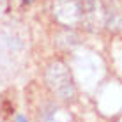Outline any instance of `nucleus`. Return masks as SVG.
Masks as SVG:
<instances>
[{
	"label": "nucleus",
	"instance_id": "obj_2",
	"mask_svg": "<svg viewBox=\"0 0 122 122\" xmlns=\"http://www.w3.org/2000/svg\"><path fill=\"white\" fill-rule=\"evenodd\" d=\"M16 122H27V119H25L23 115H18L16 117Z\"/></svg>",
	"mask_w": 122,
	"mask_h": 122
},
{
	"label": "nucleus",
	"instance_id": "obj_3",
	"mask_svg": "<svg viewBox=\"0 0 122 122\" xmlns=\"http://www.w3.org/2000/svg\"><path fill=\"white\" fill-rule=\"evenodd\" d=\"M23 2H25V4H30V2H32V0H23Z\"/></svg>",
	"mask_w": 122,
	"mask_h": 122
},
{
	"label": "nucleus",
	"instance_id": "obj_1",
	"mask_svg": "<svg viewBox=\"0 0 122 122\" xmlns=\"http://www.w3.org/2000/svg\"><path fill=\"white\" fill-rule=\"evenodd\" d=\"M46 81L60 99L69 101L74 97V85L67 67L62 62H51L46 69Z\"/></svg>",
	"mask_w": 122,
	"mask_h": 122
}]
</instances>
